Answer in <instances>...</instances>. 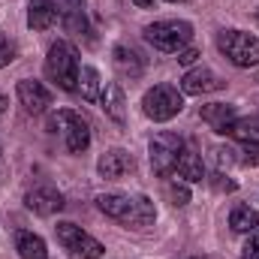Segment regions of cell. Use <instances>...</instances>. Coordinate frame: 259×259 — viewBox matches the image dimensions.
I'll return each instance as SVG.
<instances>
[{
	"mask_svg": "<svg viewBox=\"0 0 259 259\" xmlns=\"http://www.w3.org/2000/svg\"><path fill=\"white\" fill-rule=\"evenodd\" d=\"M97 205L106 217H112L115 223L130 226V229H145L157 220V208L148 196L139 193H100Z\"/></svg>",
	"mask_w": 259,
	"mask_h": 259,
	"instance_id": "6da1fadb",
	"label": "cell"
},
{
	"mask_svg": "<svg viewBox=\"0 0 259 259\" xmlns=\"http://www.w3.org/2000/svg\"><path fill=\"white\" fill-rule=\"evenodd\" d=\"M78 52L72 42L58 39L52 49H49V58H46V75L61 88V91H75L78 88Z\"/></svg>",
	"mask_w": 259,
	"mask_h": 259,
	"instance_id": "7a4b0ae2",
	"label": "cell"
},
{
	"mask_svg": "<svg viewBox=\"0 0 259 259\" xmlns=\"http://www.w3.org/2000/svg\"><path fill=\"white\" fill-rule=\"evenodd\" d=\"M145 39H148L157 52L178 55V52H184L187 42L193 39V24H190V21H178V18L154 21V24L145 27Z\"/></svg>",
	"mask_w": 259,
	"mask_h": 259,
	"instance_id": "3957f363",
	"label": "cell"
},
{
	"mask_svg": "<svg viewBox=\"0 0 259 259\" xmlns=\"http://www.w3.org/2000/svg\"><path fill=\"white\" fill-rule=\"evenodd\" d=\"M217 49L226 55V61L241 69L259 66V39L247 30H220L217 33Z\"/></svg>",
	"mask_w": 259,
	"mask_h": 259,
	"instance_id": "277c9868",
	"label": "cell"
},
{
	"mask_svg": "<svg viewBox=\"0 0 259 259\" xmlns=\"http://www.w3.org/2000/svg\"><path fill=\"white\" fill-rule=\"evenodd\" d=\"M181 109H184V94L175 84H157L142 97V112L157 124L172 121Z\"/></svg>",
	"mask_w": 259,
	"mask_h": 259,
	"instance_id": "5b68a950",
	"label": "cell"
},
{
	"mask_svg": "<svg viewBox=\"0 0 259 259\" xmlns=\"http://www.w3.org/2000/svg\"><path fill=\"white\" fill-rule=\"evenodd\" d=\"M55 232H58V241L64 244V250H69V256L72 259H100L106 253V247L94 238V235H88L81 226H75V223H58L55 226Z\"/></svg>",
	"mask_w": 259,
	"mask_h": 259,
	"instance_id": "8992f818",
	"label": "cell"
},
{
	"mask_svg": "<svg viewBox=\"0 0 259 259\" xmlns=\"http://www.w3.org/2000/svg\"><path fill=\"white\" fill-rule=\"evenodd\" d=\"M52 130H55V133L61 130L66 148H69L72 154H81V151H88V145H91V127H88V121H84L78 112H72V109H61L58 115H52Z\"/></svg>",
	"mask_w": 259,
	"mask_h": 259,
	"instance_id": "52a82bcc",
	"label": "cell"
},
{
	"mask_svg": "<svg viewBox=\"0 0 259 259\" xmlns=\"http://www.w3.org/2000/svg\"><path fill=\"white\" fill-rule=\"evenodd\" d=\"M184 151V139L175 136V133H160L151 139L148 145V154H151V166L157 175H172L175 166H178V157Z\"/></svg>",
	"mask_w": 259,
	"mask_h": 259,
	"instance_id": "ba28073f",
	"label": "cell"
},
{
	"mask_svg": "<svg viewBox=\"0 0 259 259\" xmlns=\"http://www.w3.org/2000/svg\"><path fill=\"white\" fill-rule=\"evenodd\" d=\"M226 81L211 69V66H196L190 69L184 78H181V94H190V97H202V94H214V91H223Z\"/></svg>",
	"mask_w": 259,
	"mask_h": 259,
	"instance_id": "9c48e42d",
	"label": "cell"
},
{
	"mask_svg": "<svg viewBox=\"0 0 259 259\" xmlns=\"http://www.w3.org/2000/svg\"><path fill=\"white\" fill-rule=\"evenodd\" d=\"M15 94H18V103L24 106V112H30V115H39V112H46L52 106V91L42 81L21 78L18 88H15Z\"/></svg>",
	"mask_w": 259,
	"mask_h": 259,
	"instance_id": "30bf717a",
	"label": "cell"
},
{
	"mask_svg": "<svg viewBox=\"0 0 259 259\" xmlns=\"http://www.w3.org/2000/svg\"><path fill=\"white\" fill-rule=\"evenodd\" d=\"M97 169H100L103 178H109V181H121L124 175H133V172H136V160H133V154L124 151V148H112V151H106V154L100 157Z\"/></svg>",
	"mask_w": 259,
	"mask_h": 259,
	"instance_id": "8fae6325",
	"label": "cell"
},
{
	"mask_svg": "<svg viewBox=\"0 0 259 259\" xmlns=\"http://www.w3.org/2000/svg\"><path fill=\"white\" fill-rule=\"evenodd\" d=\"M24 205H27L33 214L49 217V214H55V211H61V208H64V193H61L58 187H52V184H39V187L27 190Z\"/></svg>",
	"mask_w": 259,
	"mask_h": 259,
	"instance_id": "7c38bea8",
	"label": "cell"
},
{
	"mask_svg": "<svg viewBox=\"0 0 259 259\" xmlns=\"http://www.w3.org/2000/svg\"><path fill=\"white\" fill-rule=\"evenodd\" d=\"M100 103H103V112H106L115 124H124V118H127V100H124V91H121L118 81H106V84H103Z\"/></svg>",
	"mask_w": 259,
	"mask_h": 259,
	"instance_id": "4fadbf2b",
	"label": "cell"
},
{
	"mask_svg": "<svg viewBox=\"0 0 259 259\" xmlns=\"http://www.w3.org/2000/svg\"><path fill=\"white\" fill-rule=\"evenodd\" d=\"M58 3L55 0H30L27 3V24L30 30H49L58 21Z\"/></svg>",
	"mask_w": 259,
	"mask_h": 259,
	"instance_id": "5bb4252c",
	"label": "cell"
},
{
	"mask_svg": "<svg viewBox=\"0 0 259 259\" xmlns=\"http://www.w3.org/2000/svg\"><path fill=\"white\" fill-rule=\"evenodd\" d=\"M199 118H202L211 130L226 133V127H229L238 115H235V106H229V103H208V106L199 109Z\"/></svg>",
	"mask_w": 259,
	"mask_h": 259,
	"instance_id": "9a60e30c",
	"label": "cell"
},
{
	"mask_svg": "<svg viewBox=\"0 0 259 259\" xmlns=\"http://www.w3.org/2000/svg\"><path fill=\"white\" fill-rule=\"evenodd\" d=\"M175 172H178V178H184V181H190V184H199V181L205 178L202 157L196 154L193 148H187V145H184V151H181V157H178V166H175Z\"/></svg>",
	"mask_w": 259,
	"mask_h": 259,
	"instance_id": "2e32d148",
	"label": "cell"
},
{
	"mask_svg": "<svg viewBox=\"0 0 259 259\" xmlns=\"http://www.w3.org/2000/svg\"><path fill=\"white\" fill-rule=\"evenodd\" d=\"M15 250L21 259H49V250H46V241L33 232H15Z\"/></svg>",
	"mask_w": 259,
	"mask_h": 259,
	"instance_id": "e0dca14e",
	"label": "cell"
},
{
	"mask_svg": "<svg viewBox=\"0 0 259 259\" xmlns=\"http://www.w3.org/2000/svg\"><path fill=\"white\" fill-rule=\"evenodd\" d=\"M75 91L81 94V100H88V103H97V100H100V94H103L100 72H97L94 66H81V72H78V88H75Z\"/></svg>",
	"mask_w": 259,
	"mask_h": 259,
	"instance_id": "ac0fdd59",
	"label": "cell"
},
{
	"mask_svg": "<svg viewBox=\"0 0 259 259\" xmlns=\"http://www.w3.org/2000/svg\"><path fill=\"white\" fill-rule=\"evenodd\" d=\"M229 226L235 232H256L259 226V211H253L250 205H235L229 214Z\"/></svg>",
	"mask_w": 259,
	"mask_h": 259,
	"instance_id": "d6986e66",
	"label": "cell"
},
{
	"mask_svg": "<svg viewBox=\"0 0 259 259\" xmlns=\"http://www.w3.org/2000/svg\"><path fill=\"white\" fill-rule=\"evenodd\" d=\"M226 136L238 142H259V118H235L226 127Z\"/></svg>",
	"mask_w": 259,
	"mask_h": 259,
	"instance_id": "ffe728a7",
	"label": "cell"
},
{
	"mask_svg": "<svg viewBox=\"0 0 259 259\" xmlns=\"http://www.w3.org/2000/svg\"><path fill=\"white\" fill-rule=\"evenodd\" d=\"M115 66H118L124 75H130V78L142 75V58H139L133 49H127V46H118V49H115Z\"/></svg>",
	"mask_w": 259,
	"mask_h": 259,
	"instance_id": "44dd1931",
	"label": "cell"
},
{
	"mask_svg": "<svg viewBox=\"0 0 259 259\" xmlns=\"http://www.w3.org/2000/svg\"><path fill=\"white\" fill-rule=\"evenodd\" d=\"M238 163H244V166H259V142H244Z\"/></svg>",
	"mask_w": 259,
	"mask_h": 259,
	"instance_id": "7402d4cb",
	"label": "cell"
},
{
	"mask_svg": "<svg viewBox=\"0 0 259 259\" xmlns=\"http://www.w3.org/2000/svg\"><path fill=\"white\" fill-rule=\"evenodd\" d=\"M12 61H15V42L6 33H0V69L6 64H12Z\"/></svg>",
	"mask_w": 259,
	"mask_h": 259,
	"instance_id": "603a6c76",
	"label": "cell"
},
{
	"mask_svg": "<svg viewBox=\"0 0 259 259\" xmlns=\"http://www.w3.org/2000/svg\"><path fill=\"white\" fill-rule=\"evenodd\" d=\"M169 199H172V205H187L190 202V190H187V184H169Z\"/></svg>",
	"mask_w": 259,
	"mask_h": 259,
	"instance_id": "cb8c5ba5",
	"label": "cell"
},
{
	"mask_svg": "<svg viewBox=\"0 0 259 259\" xmlns=\"http://www.w3.org/2000/svg\"><path fill=\"white\" fill-rule=\"evenodd\" d=\"M241 259H259V229L250 232V238H247V244L241 250Z\"/></svg>",
	"mask_w": 259,
	"mask_h": 259,
	"instance_id": "d4e9b609",
	"label": "cell"
},
{
	"mask_svg": "<svg viewBox=\"0 0 259 259\" xmlns=\"http://www.w3.org/2000/svg\"><path fill=\"white\" fill-rule=\"evenodd\" d=\"M196 58H199V52H196V49H184V52H178V64H193Z\"/></svg>",
	"mask_w": 259,
	"mask_h": 259,
	"instance_id": "484cf974",
	"label": "cell"
},
{
	"mask_svg": "<svg viewBox=\"0 0 259 259\" xmlns=\"http://www.w3.org/2000/svg\"><path fill=\"white\" fill-rule=\"evenodd\" d=\"M214 178H217V181H214V187H217V190H226V193H232V190H235V184H232V181H223V175H214Z\"/></svg>",
	"mask_w": 259,
	"mask_h": 259,
	"instance_id": "4316f807",
	"label": "cell"
},
{
	"mask_svg": "<svg viewBox=\"0 0 259 259\" xmlns=\"http://www.w3.org/2000/svg\"><path fill=\"white\" fill-rule=\"evenodd\" d=\"M139 9H154V0H133Z\"/></svg>",
	"mask_w": 259,
	"mask_h": 259,
	"instance_id": "83f0119b",
	"label": "cell"
},
{
	"mask_svg": "<svg viewBox=\"0 0 259 259\" xmlns=\"http://www.w3.org/2000/svg\"><path fill=\"white\" fill-rule=\"evenodd\" d=\"M169 3H187V0H169Z\"/></svg>",
	"mask_w": 259,
	"mask_h": 259,
	"instance_id": "f1b7e54d",
	"label": "cell"
},
{
	"mask_svg": "<svg viewBox=\"0 0 259 259\" xmlns=\"http://www.w3.org/2000/svg\"><path fill=\"white\" fill-rule=\"evenodd\" d=\"M193 259H214V256H193Z\"/></svg>",
	"mask_w": 259,
	"mask_h": 259,
	"instance_id": "f546056e",
	"label": "cell"
}]
</instances>
